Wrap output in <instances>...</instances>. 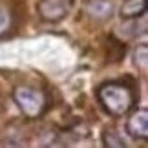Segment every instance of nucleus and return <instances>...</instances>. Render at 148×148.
I'll use <instances>...</instances> for the list:
<instances>
[{"instance_id": "423d86ee", "label": "nucleus", "mask_w": 148, "mask_h": 148, "mask_svg": "<svg viewBox=\"0 0 148 148\" xmlns=\"http://www.w3.org/2000/svg\"><path fill=\"white\" fill-rule=\"evenodd\" d=\"M84 11H86V15L90 18H93L97 22H106L113 16L115 4L112 0H88Z\"/></svg>"}, {"instance_id": "7ed1b4c3", "label": "nucleus", "mask_w": 148, "mask_h": 148, "mask_svg": "<svg viewBox=\"0 0 148 148\" xmlns=\"http://www.w3.org/2000/svg\"><path fill=\"white\" fill-rule=\"evenodd\" d=\"M73 2L75 0H37V15L40 20L55 24L70 15Z\"/></svg>"}, {"instance_id": "f03ea898", "label": "nucleus", "mask_w": 148, "mask_h": 148, "mask_svg": "<svg viewBox=\"0 0 148 148\" xmlns=\"http://www.w3.org/2000/svg\"><path fill=\"white\" fill-rule=\"evenodd\" d=\"M13 101L27 119H38L48 112L49 97L42 88L35 86H16L13 90Z\"/></svg>"}, {"instance_id": "20e7f679", "label": "nucleus", "mask_w": 148, "mask_h": 148, "mask_svg": "<svg viewBox=\"0 0 148 148\" xmlns=\"http://www.w3.org/2000/svg\"><path fill=\"white\" fill-rule=\"evenodd\" d=\"M126 119V134L134 139L146 141L148 139V110L146 108H132Z\"/></svg>"}, {"instance_id": "f257e3e1", "label": "nucleus", "mask_w": 148, "mask_h": 148, "mask_svg": "<svg viewBox=\"0 0 148 148\" xmlns=\"http://www.w3.org/2000/svg\"><path fill=\"white\" fill-rule=\"evenodd\" d=\"M97 101L112 117H124L137 104V90L124 81L102 82L97 88Z\"/></svg>"}, {"instance_id": "0eeeda50", "label": "nucleus", "mask_w": 148, "mask_h": 148, "mask_svg": "<svg viewBox=\"0 0 148 148\" xmlns=\"http://www.w3.org/2000/svg\"><path fill=\"white\" fill-rule=\"evenodd\" d=\"M148 0H124L121 5V16L124 20H134L146 15Z\"/></svg>"}, {"instance_id": "39448f33", "label": "nucleus", "mask_w": 148, "mask_h": 148, "mask_svg": "<svg viewBox=\"0 0 148 148\" xmlns=\"http://www.w3.org/2000/svg\"><path fill=\"white\" fill-rule=\"evenodd\" d=\"M16 29V8L13 0H0V38L9 37Z\"/></svg>"}, {"instance_id": "6e6552de", "label": "nucleus", "mask_w": 148, "mask_h": 148, "mask_svg": "<svg viewBox=\"0 0 148 148\" xmlns=\"http://www.w3.org/2000/svg\"><path fill=\"white\" fill-rule=\"evenodd\" d=\"M102 145L110 146V148H123V146H126V143L123 141V137L115 132V130H112V128H106L104 132H102Z\"/></svg>"}, {"instance_id": "1a4fd4ad", "label": "nucleus", "mask_w": 148, "mask_h": 148, "mask_svg": "<svg viewBox=\"0 0 148 148\" xmlns=\"http://www.w3.org/2000/svg\"><path fill=\"white\" fill-rule=\"evenodd\" d=\"M134 64L141 71L148 70V44H141L134 49Z\"/></svg>"}]
</instances>
